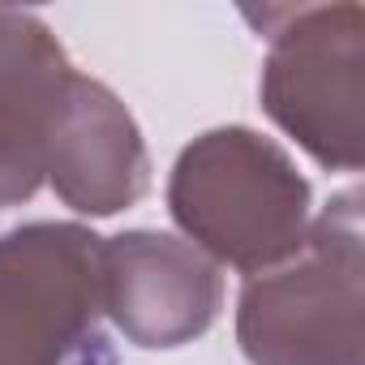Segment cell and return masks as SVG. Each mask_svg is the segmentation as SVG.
Returning a JSON list of instances; mask_svg holds the SVG:
<instances>
[{"mask_svg":"<svg viewBox=\"0 0 365 365\" xmlns=\"http://www.w3.org/2000/svg\"><path fill=\"white\" fill-rule=\"evenodd\" d=\"M168 202L202 250L250 275L305 245L309 185L279 146L250 129L198 138L172 172Z\"/></svg>","mask_w":365,"mask_h":365,"instance_id":"6da1fadb","label":"cell"},{"mask_svg":"<svg viewBox=\"0 0 365 365\" xmlns=\"http://www.w3.org/2000/svg\"><path fill=\"white\" fill-rule=\"evenodd\" d=\"M361 228L339 198L305 237V258L241 297V348L254 365H361Z\"/></svg>","mask_w":365,"mask_h":365,"instance_id":"7a4b0ae2","label":"cell"},{"mask_svg":"<svg viewBox=\"0 0 365 365\" xmlns=\"http://www.w3.org/2000/svg\"><path fill=\"white\" fill-rule=\"evenodd\" d=\"M103 245L73 224L0 237V365H95Z\"/></svg>","mask_w":365,"mask_h":365,"instance_id":"3957f363","label":"cell"},{"mask_svg":"<svg viewBox=\"0 0 365 365\" xmlns=\"http://www.w3.org/2000/svg\"><path fill=\"white\" fill-rule=\"evenodd\" d=\"M275 35L262 99L297 142L335 168L361 163V9H292Z\"/></svg>","mask_w":365,"mask_h":365,"instance_id":"277c9868","label":"cell"},{"mask_svg":"<svg viewBox=\"0 0 365 365\" xmlns=\"http://www.w3.org/2000/svg\"><path fill=\"white\" fill-rule=\"evenodd\" d=\"M220 292L215 267L176 237L125 232L103 245V309L142 348H176L202 335Z\"/></svg>","mask_w":365,"mask_h":365,"instance_id":"5b68a950","label":"cell"},{"mask_svg":"<svg viewBox=\"0 0 365 365\" xmlns=\"http://www.w3.org/2000/svg\"><path fill=\"white\" fill-rule=\"evenodd\" d=\"M48 172L56 194L86 215H112L146 194V150L125 103L69 69L52 125Z\"/></svg>","mask_w":365,"mask_h":365,"instance_id":"8992f818","label":"cell"},{"mask_svg":"<svg viewBox=\"0 0 365 365\" xmlns=\"http://www.w3.org/2000/svg\"><path fill=\"white\" fill-rule=\"evenodd\" d=\"M69 78L65 52L31 14L0 9V103L52 99Z\"/></svg>","mask_w":365,"mask_h":365,"instance_id":"52a82bcc","label":"cell"},{"mask_svg":"<svg viewBox=\"0 0 365 365\" xmlns=\"http://www.w3.org/2000/svg\"><path fill=\"white\" fill-rule=\"evenodd\" d=\"M56 95L0 103V207H14L39 190L48 172V125H52Z\"/></svg>","mask_w":365,"mask_h":365,"instance_id":"ba28073f","label":"cell"}]
</instances>
